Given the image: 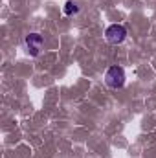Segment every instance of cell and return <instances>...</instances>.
I'll return each mask as SVG.
<instances>
[{"label": "cell", "instance_id": "6da1fadb", "mask_svg": "<svg viewBox=\"0 0 156 158\" xmlns=\"http://www.w3.org/2000/svg\"><path fill=\"white\" fill-rule=\"evenodd\" d=\"M105 83L110 88H121L125 85V72L121 66H110L105 74Z\"/></svg>", "mask_w": 156, "mask_h": 158}, {"label": "cell", "instance_id": "7a4b0ae2", "mask_svg": "<svg viewBox=\"0 0 156 158\" xmlns=\"http://www.w3.org/2000/svg\"><path fill=\"white\" fill-rule=\"evenodd\" d=\"M24 46H26V52L31 57H37L40 52H42V48H44V39H42L40 33H30L24 39Z\"/></svg>", "mask_w": 156, "mask_h": 158}, {"label": "cell", "instance_id": "3957f363", "mask_svg": "<svg viewBox=\"0 0 156 158\" xmlns=\"http://www.w3.org/2000/svg\"><path fill=\"white\" fill-rule=\"evenodd\" d=\"M105 37H107V40L110 44H121L125 40V37H127V28L123 24H112V26L107 28Z\"/></svg>", "mask_w": 156, "mask_h": 158}, {"label": "cell", "instance_id": "277c9868", "mask_svg": "<svg viewBox=\"0 0 156 158\" xmlns=\"http://www.w3.org/2000/svg\"><path fill=\"white\" fill-rule=\"evenodd\" d=\"M63 11H64V15H68V17H72V15H77V13H79V6L74 2V0H68V2L64 4Z\"/></svg>", "mask_w": 156, "mask_h": 158}]
</instances>
